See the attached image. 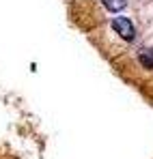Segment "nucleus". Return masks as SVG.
I'll use <instances>...</instances> for the list:
<instances>
[{"instance_id":"nucleus-1","label":"nucleus","mask_w":153,"mask_h":159,"mask_svg":"<svg viewBox=\"0 0 153 159\" xmlns=\"http://www.w3.org/2000/svg\"><path fill=\"white\" fill-rule=\"evenodd\" d=\"M112 28H114V32H117L121 39H125V41H131V39L136 37L134 24L129 22L127 17H117V20L112 22Z\"/></svg>"},{"instance_id":"nucleus-2","label":"nucleus","mask_w":153,"mask_h":159,"mask_svg":"<svg viewBox=\"0 0 153 159\" xmlns=\"http://www.w3.org/2000/svg\"><path fill=\"white\" fill-rule=\"evenodd\" d=\"M103 7L108 9V11H121V9H125V4H127V0H102Z\"/></svg>"},{"instance_id":"nucleus-3","label":"nucleus","mask_w":153,"mask_h":159,"mask_svg":"<svg viewBox=\"0 0 153 159\" xmlns=\"http://www.w3.org/2000/svg\"><path fill=\"white\" fill-rule=\"evenodd\" d=\"M140 62H142L145 67L153 69V48H149V50H142V52H140Z\"/></svg>"}]
</instances>
